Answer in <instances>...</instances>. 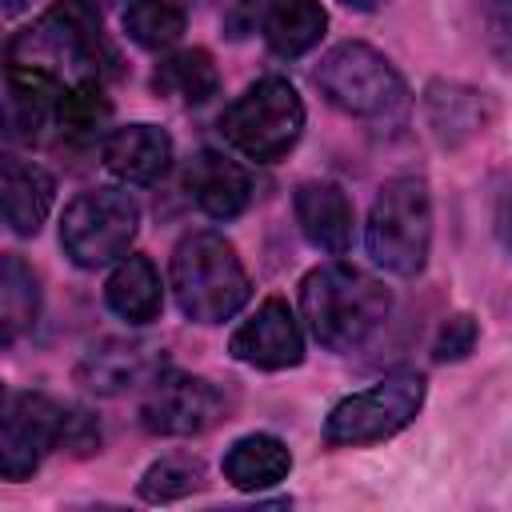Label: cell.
<instances>
[{"label":"cell","mask_w":512,"mask_h":512,"mask_svg":"<svg viewBox=\"0 0 512 512\" xmlns=\"http://www.w3.org/2000/svg\"><path fill=\"white\" fill-rule=\"evenodd\" d=\"M8 64L44 72L68 88L76 80H104L108 72H116V52L104 36L96 4L56 0L36 24L12 36Z\"/></svg>","instance_id":"cell-1"},{"label":"cell","mask_w":512,"mask_h":512,"mask_svg":"<svg viewBox=\"0 0 512 512\" xmlns=\"http://www.w3.org/2000/svg\"><path fill=\"white\" fill-rule=\"evenodd\" d=\"M300 312H304L308 332L324 348L352 352L384 328V320L392 312V292L372 272L336 260V264H320L304 276Z\"/></svg>","instance_id":"cell-2"},{"label":"cell","mask_w":512,"mask_h":512,"mask_svg":"<svg viewBox=\"0 0 512 512\" xmlns=\"http://www.w3.org/2000/svg\"><path fill=\"white\" fill-rule=\"evenodd\" d=\"M172 292L188 320L224 324L248 304L252 280L220 232H188L172 252Z\"/></svg>","instance_id":"cell-3"},{"label":"cell","mask_w":512,"mask_h":512,"mask_svg":"<svg viewBox=\"0 0 512 512\" xmlns=\"http://www.w3.org/2000/svg\"><path fill=\"white\" fill-rule=\"evenodd\" d=\"M368 256L396 272L416 276L432 248V196L420 176H392L380 184L368 212Z\"/></svg>","instance_id":"cell-4"},{"label":"cell","mask_w":512,"mask_h":512,"mask_svg":"<svg viewBox=\"0 0 512 512\" xmlns=\"http://www.w3.org/2000/svg\"><path fill=\"white\" fill-rule=\"evenodd\" d=\"M224 140L256 164H272L288 156L304 132V100L280 76H264L248 84L220 116Z\"/></svg>","instance_id":"cell-5"},{"label":"cell","mask_w":512,"mask_h":512,"mask_svg":"<svg viewBox=\"0 0 512 512\" xmlns=\"http://www.w3.org/2000/svg\"><path fill=\"white\" fill-rule=\"evenodd\" d=\"M140 208L124 188H88L60 216V248L76 268H104L128 256Z\"/></svg>","instance_id":"cell-6"},{"label":"cell","mask_w":512,"mask_h":512,"mask_svg":"<svg viewBox=\"0 0 512 512\" xmlns=\"http://www.w3.org/2000/svg\"><path fill=\"white\" fill-rule=\"evenodd\" d=\"M316 88L348 116H388L404 104V80L392 60L360 40H344L320 60Z\"/></svg>","instance_id":"cell-7"},{"label":"cell","mask_w":512,"mask_h":512,"mask_svg":"<svg viewBox=\"0 0 512 512\" xmlns=\"http://www.w3.org/2000/svg\"><path fill=\"white\" fill-rule=\"evenodd\" d=\"M420 404H424V376H416V372L384 376L380 384L344 396L328 412L324 444H332V448H360V444L388 440L404 424L416 420Z\"/></svg>","instance_id":"cell-8"},{"label":"cell","mask_w":512,"mask_h":512,"mask_svg":"<svg viewBox=\"0 0 512 512\" xmlns=\"http://www.w3.org/2000/svg\"><path fill=\"white\" fill-rule=\"evenodd\" d=\"M68 404L40 392H8L0 416V472L4 480H24L36 472L44 452L60 448Z\"/></svg>","instance_id":"cell-9"},{"label":"cell","mask_w":512,"mask_h":512,"mask_svg":"<svg viewBox=\"0 0 512 512\" xmlns=\"http://www.w3.org/2000/svg\"><path fill=\"white\" fill-rule=\"evenodd\" d=\"M224 412V396L204 376L160 372L140 404V424L152 436H196L212 428Z\"/></svg>","instance_id":"cell-10"},{"label":"cell","mask_w":512,"mask_h":512,"mask_svg":"<svg viewBox=\"0 0 512 512\" xmlns=\"http://www.w3.org/2000/svg\"><path fill=\"white\" fill-rule=\"evenodd\" d=\"M228 352L240 364L252 368H296L304 360V336H300V320L288 308V300L268 296L228 340Z\"/></svg>","instance_id":"cell-11"},{"label":"cell","mask_w":512,"mask_h":512,"mask_svg":"<svg viewBox=\"0 0 512 512\" xmlns=\"http://www.w3.org/2000/svg\"><path fill=\"white\" fill-rule=\"evenodd\" d=\"M160 376V348L144 340H104L84 352L76 364V380L100 396H116L144 380Z\"/></svg>","instance_id":"cell-12"},{"label":"cell","mask_w":512,"mask_h":512,"mask_svg":"<svg viewBox=\"0 0 512 512\" xmlns=\"http://www.w3.org/2000/svg\"><path fill=\"white\" fill-rule=\"evenodd\" d=\"M296 224L304 240L328 256H344L352 248V204L332 180H304L296 188Z\"/></svg>","instance_id":"cell-13"},{"label":"cell","mask_w":512,"mask_h":512,"mask_svg":"<svg viewBox=\"0 0 512 512\" xmlns=\"http://www.w3.org/2000/svg\"><path fill=\"white\" fill-rule=\"evenodd\" d=\"M104 164L128 184H156L172 168V136L156 124H124L104 140Z\"/></svg>","instance_id":"cell-14"},{"label":"cell","mask_w":512,"mask_h":512,"mask_svg":"<svg viewBox=\"0 0 512 512\" xmlns=\"http://www.w3.org/2000/svg\"><path fill=\"white\" fill-rule=\"evenodd\" d=\"M184 184H188L192 200L200 204V212L212 216V220H232L252 200V176L236 160H228L220 152H200L188 164Z\"/></svg>","instance_id":"cell-15"},{"label":"cell","mask_w":512,"mask_h":512,"mask_svg":"<svg viewBox=\"0 0 512 512\" xmlns=\"http://www.w3.org/2000/svg\"><path fill=\"white\" fill-rule=\"evenodd\" d=\"M0 196H4V220L16 236H36L48 208H52V196H56V180L32 164V160H20V156H4L0 164Z\"/></svg>","instance_id":"cell-16"},{"label":"cell","mask_w":512,"mask_h":512,"mask_svg":"<svg viewBox=\"0 0 512 512\" xmlns=\"http://www.w3.org/2000/svg\"><path fill=\"white\" fill-rule=\"evenodd\" d=\"M104 300L108 308L128 320V324H148L160 316V304H164V288H160V272L148 256H120V264L112 268L108 284H104Z\"/></svg>","instance_id":"cell-17"},{"label":"cell","mask_w":512,"mask_h":512,"mask_svg":"<svg viewBox=\"0 0 512 512\" xmlns=\"http://www.w3.org/2000/svg\"><path fill=\"white\" fill-rule=\"evenodd\" d=\"M224 480L240 492H260V488H272L288 476L292 468V452L284 440L268 436V432H252V436H240L228 452H224Z\"/></svg>","instance_id":"cell-18"},{"label":"cell","mask_w":512,"mask_h":512,"mask_svg":"<svg viewBox=\"0 0 512 512\" xmlns=\"http://www.w3.org/2000/svg\"><path fill=\"white\" fill-rule=\"evenodd\" d=\"M328 12L320 0H272L264 12V40L276 56H304L320 44Z\"/></svg>","instance_id":"cell-19"},{"label":"cell","mask_w":512,"mask_h":512,"mask_svg":"<svg viewBox=\"0 0 512 512\" xmlns=\"http://www.w3.org/2000/svg\"><path fill=\"white\" fill-rule=\"evenodd\" d=\"M40 316V284H36V272L16 256L8 252L0 260V336L4 344H12L20 332H28Z\"/></svg>","instance_id":"cell-20"},{"label":"cell","mask_w":512,"mask_h":512,"mask_svg":"<svg viewBox=\"0 0 512 512\" xmlns=\"http://www.w3.org/2000/svg\"><path fill=\"white\" fill-rule=\"evenodd\" d=\"M152 88L164 96H176L184 104H204L216 96L220 76H216V64L204 48H184V52H172L168 60L156 64Z\"/></svg>","instance_id":"cell-21"},{"label":"cell","mask_w":512,"mask_h":512,"mask_svg":"<svg viewBox=\"0 0 512 512\" xmlns=\"http://www.w3.org/2000/svg\"><path fill=\"white\" fill-rule=\"evenodd\" d=\"M184 24H188V16L176 0H132L124 12V32L148 52L172 48L180 40Z\"/></svg>","instance_id":"cell-22"},{"label":"cell","mask_w":512,"mask_h":512,"mask_svg":"<svg viewBox=\"0 0 512 512\" xmlns=\"http://www.w3.org/2000/svg\"><path fill=\"white\" fill-rule=\"evenodd\" d=\"M108 116H112V100L100 80H76L60 92V104H56L60 128L88 136V132H100L108 124Z\"/></svg>","instance_id":"cell-23"},{"label":"cell","mask_w":512,"mask_h":512,"mask_svg":"<svg viewBox=\"0 0 512 512\" xmlns=\"http://www.w3.org/2000/svg\"><path fill=\"white\" fill-rule=\"evenodd\" d=\"M204 488V464L192 460V456H160L144 480H140V496L152 500V504H168V500H180V496H192Z\"/></svg>","instance_id":"cell-24"},{"label":"cell","mask_w":512,"mask_h":512,"mask_svg":"<svg viewBox=\"0 0 512 512\" xmlns=\"http://www.w3.org/2000/svg\"><path fill=\"white\" fill-rule=\"evenodd\" d=\"M476 340H480V324L468 316V312H456V316H448L444 324H440V332H436V344H432V352H436V360H464L472 348H476Z\"/></svg>","instance_id":"cell-25"},{"label":"cell","mask_w":512,"mask_h":512,"mask_svg":"<svg viewBox=\"0 0 512 512\" xmlns=\"http://www.w3.org/2000/svg\"><path fill=\"white\" fill-rule=\"evenodd\" d=\"M484 40L504 68H512V0H484Z\"/></svg>","instance_id":"cell-26"},{"label":"cell","mask_w":512,"mask_h":512,"mask_svg":"<svg viewBox=\"0 0 512 512\" xmlns=\"http://www.w3.org/2000/svg\"><path fill=\"white\" fill-rule=\"evenodd\" d=\"M496 228H500V240L508 244V252H512V188L500 196V204H496Z\"/></svg>","instance_id":"cell-27"},{"label":"cell","mask_w":512,"mask_h":512,"mask_svg":"<svg viewBox=\"0 0 512 512\" xmlns=\"http://www.w3.org/2000/svg\"><path fill=\"white\" fill-rule=\"evenodd\" d=\"M24 4H28V0H4V16H16Z\"/></svg>","instance_id":"cell-28"},{"label":"cell","mask_w":512,"mask_h":512,"mask_svg":"<svg viewBox=\"0 0 512 512\" xmlns=\"http://www.w3.org/2000/svg\"><path fill=\"white\" fill-rule=\"evenodd\" d=\"M344 4H348V8H360V12H368V8H376L380 0H344Z\"/></svg>","instance_id":"cell-29"}]
</instances>
